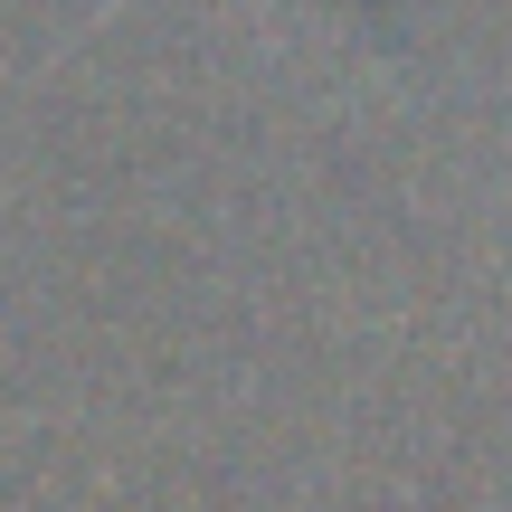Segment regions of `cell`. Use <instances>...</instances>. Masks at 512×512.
Masks as SVG:
<instances>
[{
  "label": "cell",
  "instance_id": "1",
  "mask_svg": "<svg viewBox=\"0 0 512 512\" xmlns=\"http://www.w3.org/2000/svg\"><path fill=\"white\" fill-rule=\"evenodd\" d=\"M105 10H124V0H105Z\"/></svg>",
  "mask_w": 512,
  "mask_h": 512
}]
</instances>
